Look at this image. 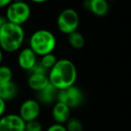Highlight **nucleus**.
<instances>
[{
    "mask_svg": "<svg viewBox=\"0 0 131 131\" xmlns=\"http://www.w3.org/2000/svg\"><path fill=\"white\" fill-rule=\"evenodd\" d=\"M38 62V56L30 47L21 49L17 58V63L22 69L31 71Z\"/></svg>",
    "mask_w": 131,
    "mask_h": 131,
    "instance_id": "1a4fd4ad",
    "label": "nucleus"
},
{
    "mask_svg": "<svg viewBox=\"0 0 131 131\" xmlns=\"http://www.w3.org/2000/svg\"><path fill=\"white\" fill-rule=\"evenodd\" d=\"M15 0H0V8L3 7H7L12 2H14Z\"/></svg>",
    "mask_w": 131,
    "mask_h": 131,
    "instance_id": "4be33fe9",
    "label": "nucleus"
},
{
    "mask_svg": "<svg viewBox=\"0 0 131 131\" xmlns=\"http://www.w3.org/2000/svg\"><path fill=\"white\" fill-rule=\"evenodd\" d=\"M50 84L58 91L75 85L77 79L75 65L69 59H58L48 74Z\"/></svg>",
    "mask_w": 131,
    "mask_h": 131,
    "instance_id": "f257e3e1",
    "label": "nucleus"
},
{
    "mask_svg": "<svg viewBox=\"0 0 131 131\" xmlns=\"http://www.w3.org/2000/svg\"><path fill=\"white\" fill-rule=\"evenodd\" d=\"M70 113H71V109L61 102L57 101L52 107V117L56 123L63 124V125L66 124L71 118Z\"/></svg>",
    "mask_w": 131,
    "mask_h": 131,
    "instance_id": "9b49d317",
    "label": "nucleus"
},
{
    "mask_svg": "<svg viewBox=\"0 0 131 131\" xmlns=\"http://www.w3.org/2000/svg\"><path fill=\"white\" fill-rule=\"evenodd\" d=\"M30 6L23 0H15L6 8V19L7 22L21 25L24 24L31 17Z\"/></svg>",
    "mask_w": 131,
    "mask_h": 131,
    "instance_id": "20e7f679",
    "label": "nucleus"
},
{
    "mask_svg": "<svg viewBox=\"0 0 131 131\" xmlns=\"http://www.w3.org/2000/svg\"><path fill=\"white\" fill-rule=\"evenodd\" d=\"M13 81V71L5 65H0V84H6Z\"/></svg>",
    "mask_w": 131,
    "mask_h": 131,
    "instance_id": "f3484780",
    "label": "nucleus"
},
{
    "mask_svg": "<svg viewBox=\"0 0 131 131\" xmlns=\"http://www.w3.org/2000/svg\"><path fill=\"white\" fill-rule=\"evenodd\" d=\"M24 131H42V125L37 119L25 122Z\"/></svg>",
    "mask_w": 131,
    "mask_h": 131,
    "instance_id": "6ab92c4d",
    "label": "nucleus"
},
{
    "mask_svg": "<svg viewBox=\"0 0 131 131\" xmlns=\"http://www.w3.org/2000/svg\"><path fill=\"white\" fill-rule=\"evenodd\" d=\"M6 22V18H4V17H3L2 15H0V28L2 27L3 24H4Z\"/></svg>",
    "mask_w": 131,
    "mask_h": 131,
    "instance_id": "b1692460",
    "label": "nucleus"
},
{
    "mask_svg": "<svg viewBox=\"0 0 131 131\" xmlns=\"http://www.w3.org/2000/svg\"><path fill=\"white\" fill-rule=\"evenodd\" d=\"M57 45V40L54 33L46 29L35 31L31 35L29 47L39 57L53 53Z\"/></svg>",
    "mask_w": 131,
    "mask_h": 131,
    "instance_id": "7ed1b4c3",
    "label": "nucleus"
},
{
    "mask_svg": "<svg viewBox=\"0 0 131 131\" xmlns=\"http://www.w3.org/2000/svg\"><path fill=\"white\" fill-rule=\"evenodd\" d=\"M6 109V102L0 98V118L5 115Z\"/></svg>",
    "mask_w": 131,
    "mask_h": 131,
    "instance_id": "412c9836",
    "label": "nucleus"
},
{
    "mask_svg": "<svg viewBox=\"0 0 131 131\" xmlns=\"http://www.w3.org/2000/svg\"><path fill=\"white\" fill-rule=\"evenodd\" d=\"M3 58H4V56H3V50L1 49H0V65L2 64Z\"/></svg>",
    "mask_w": 131,
    "mask_h": 131,
    "instance_id": "393cba45",
    "label": "nucleus"
},
{
    "mask_svg": "<svg viewBox=\"0 0 131 131\" xmlns=\"http://www.w3.org/2000/svg\"><path fill=\"white\" fill-rule=\"evenodd\" d=\"M31 2L35 3V4H42V3H45L49 0H30Z\"/></svg>",
    "mask_w": 131,
    "mask_h": 131,
    "instance_id": "5701e85b",
    "label": "nucleus"
},
{
    "mask_svg": "<svg viewBox=\"0 0 131 131\" xmlns=\"http://www.w3.org/2000/svg\"><path fill=\"white\" fill-rule=\"evenodd\" d=\"M58 58L55 56L53 53H49V54H46L44 56L40 57V59L39 60V62L40 63V65L43 67L45 69H47L48 71L51 69L55 66V64L58 61Z\"/></svg>",
    "mask_w": 131,
    "mask_h": 131,
    "instance_id": "dca6fc26",
    "label": "nucleus"
},
{
    "mask_svg": "<svg viewBox=\"0 0 131 131\" xmlns=\"http://www.w3.org/2000/svg\"><path fill=\"white\" fill-rule=\"evenodd\" d=\"M57 101L65 103L70 109L77 108L84 102V93L77 85H72L66 89L59 90L58 92Z\"/></svg>",
    "mask_w": 131,
    "mask_h": 131,
    "instance_id": "423d86ee",
    "label": "nucleus"
},
{
    "mask_svg": "<svg viewBox=\"0 0 131 131\" xmlns=\"http://www.w3.org/2000/svg\"><path fill=\"white\" fill-rule=\"evenodd\" d=\"M58 90L56 89L52 84H49L46 88L41 90L40 92L37 93V101L40 103H43L46 105H49L57 101V97H58Z\"/></svg>",
    "mask_w": 131,
    "mask_h": 131,
    "instance_id": "ddd939ff",
    "label": "nucleus"
},
{
    "mask_svg": "<svg viewBox=\"0 0 131 131\" xmlns=\"http://www.w3.org/2000/svg\"><path fill=\"white\" fill-rule=\"evenodd\" d=\"M68 40L69 45L75 49H81L84 48L85 40L83 34L79 31H75V32L70 33L68 35Z\"/></svg>",
    "mask_w": 131,
    "mask_h": 131,
    "instance_id": "2eb2a0df",
    "label": "nucleus"
},
{
    "mask_svg": "<svg viewBox=\"0 0 131 131\" xmlns=\"http://www.w3.org/2000/svg\"><path fill=\"white\" fill-rule=\"evenodd\" d=\"M24 37L23 26L6 21L0 28V49L5 52H15L23 46Z\"/></svg>",
    "mask_w": 131,
    "mask_h": 131,
    "instance_id": "f03ea898",
    "label": "nucleus"
},
{
    "mask_svg": "<svg viewBox=\"0 0 131 131\" xmlns=\"http://www.w3.org/2000/svg\"><path fill=\"white\" fill-rule=\"evenodd\" d=\"M80 24L79 15L73 8H66L62 10L57 18V26L60 32L66 35L77 31Z\"/></svg>",
    "mask_w": 131,
    "mask_h": 131,
    "instance_id": "39448f33",
    "label": "nucleus"
},
{
    "mask_svg": "<svg viewBox=\"0 0 131 131\" xmlns=\"http://www.w3.org/2000/svg\"><path fill=\"white\" fill-rule=\"evenodd\" d=\"M17 93H18V88L16 84H15L13 81L0 84V98L6 102L13 100L15 97H16Z\"/></svg>",
    "mask_w": 131,
    "mask_h": 131,
    "instance_id": "4468645a",
    "label": "nucleus"
},
{
    "mask_svg": "<svg viewBox=\"0 0 131 131\" xmlns=\"http://www.w3.org/2000/svg\"><path fill=\"white\" fill-rule=\"evenodd\" d=\"M84 7L98 17L105 16L110 11L108 0H84Z\"/></svg>",
    "mask_w": 131,
    "mask_h": 131,
    "instance_id": "9d476101",
    "label": "nucleus"
},
{
    "mask_svg": "<svg viewBox=\"0 0 131 131\" xmlns=\"http://www.w3.org/2000/svg\"><path fill=\"white\" fill-rule=\"evenodd\" d=\"M25 121L19 114H7L0 118V131H24Z\"/></svg>",
    "mask_w": 131,
    "mask_h": 131,
    "instance_id": "6e6552de",
    "label": "nucleus"
},
{
    "mask_svg": "<svg viewBox=\"0 0 131 131\" xmlns=\"http://www.w3.org/2000/svg\"><path fill=\"white\" fill-rule=\"evenodd\" d=\"M50 84L48 74L31 73L28 77V85L31 90L39 93Z\"/></svg>",
    "mask_w": 131,
    "mask_h": 131,
    "instance_id": "f8f14e48",
    "label": "nucleus"
},
{
    "mask_svg": "<svg viewBox=\"0 0 131 131\" xmlns=\"http://www.w3.org/2000/svg\"><path fill=\"white\" fill-rule=\"evenodd\" d=\"M47 131H68V129H67L66 126L63 125V124L55 123L53 125L49 126L48 127Z\"/></svg>",
    "mask_w": 131,
    "mask_h": 131,
    "instance_id": "aec40b11",
    "label": "nucleus"
},
{
    "mask_svg": "<svg viewBox=\"0 0 131 131\" xmlns=\"http://www.w3.org/2000/svg\"><path fill=\"white\" fill-rule=\"evenodd\" d=\"M40 113V103L35 99H27L20 106L19 116L25 122L37 119Z\"/></svg>",
    "mask_w": 131,
    "mask_h": 131,
    "instance_id": "0eeeda50",
    "label": "nucleus"
},
{
    "mask_svg": "<svg viewBox=\"0 0 131 131\" xmlns=\"http://www.w3.org/2000/svg\"><path fill=\"white\" fill-rule=\"evenodd\" d=\"M66 127L68 131H83V123L77 118H70L66 123Z\"/></svg>",
    "mask_w": 131,
    "mask_h": 131,
    "instance_id": "a211bd4d",
    "label": "nucleus"
}]
</instances>
